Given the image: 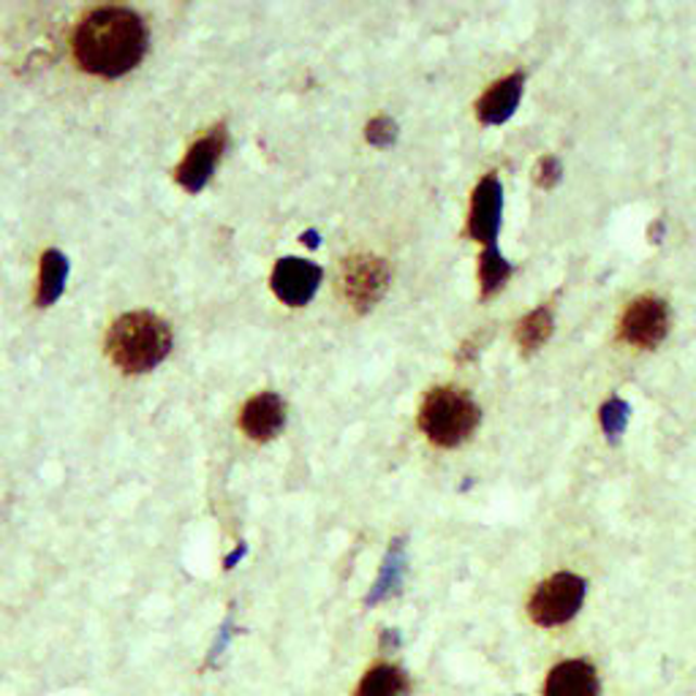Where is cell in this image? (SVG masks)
<instances>
[{
    "label": "cell",
    "instance_id": "cell-1",
    "mask_svg": "<svg viewBox=\"0 0 696 696\" xmlns=\"http://www.w3.org/2000/svg\"><path fill=\"white\" fill-rule=\"evenodd\" d=\"M148 41V25L137 12L104 7L85 14L72 36V50L83 72L117 79L142 63Z\"/></svg>",
    "mask_w": 696,
    "mask_h": 696
},
{
    "label": "cell",
    "instance_id": "cell-2",
    "mask_svg": "<svg viewBox=\"0 0 696 696\" xmlns=\"http://www.w3.org/2000/svg\"><path fill=\"white\" fill-rule=\"evenodd\" d=\"M106 352L123 374H148L169 357L172 329L155 313H126L110 327Z\"/></svg>",
    "mask_w": 696,
    "mask_h": 696
},
{
    "label": "cell",
    "instance_id": "cell-3",
    "mask_svg": "<svg viewBox=\"0 0 696 696\" xmlns=\"http://www.w3.org/2000/svg\"><path fill=\"white\" fill-rule=\"evenodd\" d=\"M482 412L466 390L457 387H435L425 395L419 408V428L441 450H455L466 444L479 428Z\"/></svg>",
    "mask_w": 696,
    "mask_h": 696
},
{
    "label": "cell",
    "instance_id": "cell-4",
    "mask_svg": "<svg viewBox=\"0 0 696 696\" xmlns=\"http://www.w3.org/2000/svg\"><path fill=\"white\" fill-rule=\"evenodd\" d=\"M587 585L582 577L571 574V571H558L549 580H544L542 585H536V591L528 598V615L536 625L542 629H555L564 625L574 618L582 609L585 602Z\"/></svg>",
    "mask_w": 696,
    "mask_h": 696
},
{
    "label": "cell",
    "instance_id": "cell-5",
    "mask_svg": "<svg viewBox=\"0 0 696 696\" xmlns=\"http://www.w3.org/2000/svg\"><path fill=\"white\" fill-rule=\"evenodd\" d=\"M669 332V305L661 296L642 294L625 305L618 321V334L623 343L636 349H656Z\"/></svg>",
    "mask_w": 696,
    "mask_h": 696
},
{
    "label": "cell",
    "instance_id": "cell-6",
    "mask_svg": "<svg viewBox=\"0 0 696 696\" xmlns=\"http://www.w3.org/2000/svg\"><path fill=\"white\" fill-rule=\"evenodd\" d=\"M387 286H390V267L384 258L352 256L343 264V294L354 311H370L387 294Z\"/></svg>",
    "mask_w": 696,
    "mask_h": 696
},
{
    "label": "cell",
    "instance_id": "cell-7",
    "mask_svg": "<svg viewBox=\"0 0 696 696\" xmlns=\"http://www.w3.org/2000/svg\"><path fill=\"white\" fill-rule=\"evenodd\" d=\"M501 213H504V188L495 175H488L473 188L471 210H468V235L484 248H493L501 231Z\"/></svg>",
    "mask_w": 696,
    "mask_h": 696
},
{
    "label": "cell",
    "instance_id": "cell-8",
    "mask_svg": "<svg viewBox=\"0 0 696 696\" xmlns=\"http://www.w3.org/2000/svg\"><path fill=\"white\" fill-rule=\"evenodd\" d=\"M226 150V131L224 126H215L213 131L204 134L202 139L191 144L182 164L177 166V182L186 188L188 193H199L213 177L215 166H218L220 155Z\"/></svg>",
    "mask_w": 696,
    "mask_h": 696
},
{
    "label": "cell",
    "instance_id": "cell-9",
    "mask_svg": "<svg viewBox=\"0 0 696 696\" xmlns=\"http://www.w3.org/2000/svg\"><path fill=\"white\" fill-rule=\"evenodd\" d=\"M318 283H321V267H316L313 262H305V258L291 256L280 258L273 269V278H269L275 296L291 307L307 305L311 296L316 294Z\"/></svg>",
    "mask_w": 696,
    "mask_h": 696
},
{
    "label": "cell",
    "instance_id": "cell-10",
    "mask_svg": "<svg viewBox=\"0 0 696 696\" xmlns=\"http://www.w3.org/2000/svg\"><path fill=\"white\" fill-rule=\"evenodd\" d=\"M286 425V403L275 392H262L253 401L245 403L240 414L242 433L253 441H269L283 430Z\"/></svg>",
    "mask_w": 696,
    "mask_h": 696
},
{
    "label": "cell",
    "instance_id": "cell-11",
    "mask_svg": "<svg viewBox=\"0 0 696 696\" xmlns=\"http://www.w3.org/2000/svg\"><path fill=\"white\" fill-rule=\"evenodd\" d=\"M596 667L585 658H569L560 661L558 667L549 669L547 683H544V696H598Z\"/></svg>",
    "mask_w": 696,
    "mask_h": 696
},
{
    "label": "cell",
    "instance_id": "cell-12",
    "mask_svg": "<svg viewBox=\"0 0 696 696\" xmlns=\"http://www.w3.org/2000/svg\"><path fill=\"white\" fill-rule=\"evenodd\" d=\"M522 85H526V77H522V74H511V77L495 83L493 88L479 99L477 104L479 121H482L484 126H501V123L509 121L522 99Z\"/></svg>",
    "mask_w": 696,
    "mask_h": 696
},
{
    "label": "cell",
    "instance_id": "cell-13",
    "mask_svg": "<svg viewBox=\"0 0 696 696\" xmlns=\"http://www.w3.org/2000/svg\"><path fill=\"white\" fill-rule=\"evenodd\" d=\"M403 580H406V542H403V539H395L392 547L387 549V558L384 564H381L379 580L374 582V587H370L368 593V607L397 596L403 587Z\"/></svg>",
    "mask_w": 696,
    "mask_h": 696
},
{
    "label": "cell",
    "instance_id": "cell-14",
    "mask_svg": "<svg viewBox=\"0 0 696 696\" xmlns=\"http://www.w3.org/2000/svg\"><path fill=\"white\" fill-rule=\"evenodd\" d=\"M354 696H412V680L395 663H374L363 674Z\"/></svg>",
    "mask_w": 696,
    "mask_h": 696
},
{
    "label": "cell",
    "instance_id": "cell-15",
    "mask_svg": "<svg viewBox=\"0 0 696 696\" xmlns=\"http://www.w3.org/2000/svg\"><path fill=\"white\" fill-rule=\"evenodd\" d=\"M68 278V258L61 251H47L41 258V283H39V305L47 307L61 300Z\"/></svg>",
    "mask_w": 696,
    "mask_h": 696
},
{
    "label": "cell",
    "instance_id": "cell-16",
    "mask_svg": "<svg viewBox=\"0 0 696 696\" xmlns=\"http://www.w3.org/2000/svg\"><path fill=\"white\" fill-rule=\"evenodd\" d=\"M549 334H553V311L549 307H536L517 324L515 338L522 352H536L547 343Z\"/></svg>",
    "mask_w": 696,
    "mask_h": 696
},
{
    "label": "cell",
    "instance_id": "cell-17",
    "mask_svg": "<svg viewBox=\"0 0 696 696\" xmlns=\"http://www.w3.org/2000/svg\"><path fill=\"white\" fill-rule=\"evenodd\" d=\"M511 275V264L506 262L498 245L484 248L482 258H479V283H482V296H493L495 291L504 289V283Z\"/></svg>",
    "mask_w": 696,
    "mask_h": 696
},
{
    "label": "cell",
    "instance_id": "cell-18",
    "mask_svg": "<svg viewBox=\"0 0 696 696\" xmlns=\"http://www.w3.org/2000/svg\"><path fill=\"white\" fill-rule=\"evenodd\" d=\"M629 417H631L629 403L620 401V397H609V401L602 406V414H598V419H602V428H604V433H607V439L618 441L620 435L625 433V425H629Z\"/></svg>",
    "mask_w": 696,
    "mask_h": 696
},
{
    "label": "cell",
    "instance_id": "cell-19",
    "mask_svg": "<svg viewBox=\"0 0 696 696\" xmlns=\"http://www.w3.org/2000/svg\"><path fill=\"white\" fill-rule=\"evenodd\" d=\"M365 137H368V142L376 144V148H390V144L397 139L395 121H390V117H376V121L368 123Z\"/></svg>",
    "mask_w": 696,
    "mask_h": 696
},
{
    "label": "cell",
    "instance_id": "cell-20",
    "mask_svg": "<svg viewBox=\"0 0 696 696\" xmlns=\"http://www.w3.org/2000/svg\"><path fill=\"white\" fill-rule=\"evenodd\" d=\"M560 175H564V169H560V161L553 159V155H544V159L536 164V169H533V180H536L539 188L558 186Z\"/></svg>",
    "mask_w": 696,
    "mask_h": 696
},
{
    "label": "cell",
    "instance_id": "cell-21",
    "mask_svg": "<svg viewBox=\"0 0 696 696\" xmlns=\"http://www.w3.org/2000/svg\"><path fill=\"white\" fill-rule=\"evenodd\" d=\"M229 640H231V623H229V625H224V631H220L218 642H215L213 653H210V663H215V661H218L220 656H224V647L229 645Z\"/></svg>",
    "mask_w": 696,
    "mask_h": 696
},
{
    "label": "cell",
    "instance_id": "cell-22",
    "mask_svg": "<svg viewBox=\"0 0 696 696\" xmlns=\"http://www.w3.org/2000/svg\"><path fill=\"white\" fill-rule=\"evenodd\" d=\"M397 647H401L397 631H384V634H381V650H397Z\"/></svg>",
    "mask_w": 696,
    "mask_h": 696
},
{
    "label": "cell",
    "instance_id": "cell-23",
    "mask_svg": "<svg viewBox=\"0 0 696 696\" xmlns=\"http://www.w3.org/2000/svg\"><path fill=\"white\" fill-rule=\"evenodd\" d=\"M242 555H245V547H237L235 553H231L229 558H226V569H235V564L242 558Z\"/></svg>",
    "mask_w": 696,
    "mask_h": 696
},
{
    "label": "cell",
    "instance_id": "cell-24",
    "mask_svg": "<svg viewBox=\"0 0 696 696\" xmlns=\"http://www.w3.org/2000/svg\"><path fill=\"white\" fill-rule=\"evenodd\" d=\"M302 242H305L307 248H316L318 245V235H316V231H305V235H302Z\"/></svg>",
    "mask_w": 696,
    "mask_h": 696
}]
</instances>
